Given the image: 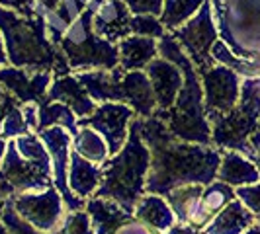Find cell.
Returning a JSON list of instances; mask_svg holds the SVG:
<instances>
[{
	"label": "cell",
	"instance_id": "cell-40",
	"mask_svg": "<svg viewBox=\"0 0 260 234\" xmlns=\"http://www.w3.org/2000/svg\"><path fill=\"white\" fill-rule=\"evenodd\" d=\"M12 105H16V104H12ZM12 105H2V107H0V129H2V119H4L6 111H8ZM6 144H8V141H4L2 135H0V164H2V158H4V152H6Z\"/></svg>",
	"mask_w": 260,
	"mask_h": 234
},
{
	"label": "cell",
	"instance_id": "cell-22",
	"mask_svg": "<svg viewBox=\"0 0 260 234\" xmlns=\"http://www.w3.org/2000/svg\"><path fill=\"white\" fill-rule=\"evenodd\" d=\"M102 183V166L94 164L90 160L82 158L75 150H71V160H69V187L73 193L90 199L98 191Z\"/></svg>",
	"mask_w": 260,
	"mask_h": 234
},
{
	"label": "cell",
	"instance_id": "cell-1",
	"mask_svg": "<svg viewBox=\"0 0 260 234\" xmlns=\"http://www.w3.org/2000/svg\"><path fill=\"white\" fill-rule=\"evenodd\" d=\"M135 121L151 150V168L145 183L147 193L167 195L174 187L188 183L209 185L217 178L223 148L182 141L156 115L135 117Z\"/></svg>",
	"mask_w": 260,
	"mask_h": 234
},
{
	"label": "cell",
	"instance_id": "cell-29",
	"mask_svg": "<svg viewBox=\"0 0 260 234\" xmlns=\"http://www.w3.org/2000/svg\"><path fill=\"white\" fill-rule=\"evenodd\" d=\"M204 0H169L167 8L162 12V22L160 24L165 27H169V29H176L196 12V8Z\"/></svg>",
	"mask_w": 260,
	"mask_h": 234
},
{
	"label": "cell",
	"instance_id": "cell-41",
	"mask_svg": "<svg viewBox=\"0 0 260 234\" xmlns=\"http://www.w3.org/2000/svg\"><path fill=\"white\" fill-rule=\"evenodd\" d=\"M8 63H10V61H8V53H6V45H4V37H2V33H0V68L6 66Z\"/></svg>",
	"mask_w": 260,
	"mask_h": 234
},
{
	"label": "cell",
	"instance_id": "cell-30",
	"mask_svg": "<svg viewBox=\"0 0 260 234\" xmlns=\"http://www.w3.org/2000/svg\"><path fill=\"white\" fill-rule=\"evenodd\" d=\"M31 133L29 127H27L26 119H24V113H22V105L16 104L12 105L6 115L2 119V129H0V135L4 141H12L16 137H22V135H27Z\"/></svg>",
	"mask_w": 260,
	"mask_h": 234
},
{
	"label": "cell",
	"instance_id": "cell-20",
	"mask_svg": "<svg viewBox=\"0 0 260 234\" xmlns=\"http://www.w3.org/2000/svg\"><path fill=\"white\" fill-rule=\"evenodd\" d=\"M254 222L256 215L241 199H233L209 221L204 234H245Z\"/></svg>",
	"mask_w": 260,
	"mask_h": 234
},
{
	"label": "cell",
	"instance_id": "cell-42",
	"mask_svg": "<svg viewBox=\"0 0 260 234\" xmlns=\"http://www.w3.org/2000/svg\"><path fill=\"white\" fill-rule=\"evenodd\" d=\"M0 2H2V4H8V6H14V8H18V10H26L29 0H0Z\"/></svg>",
	"mask_w": 260,
	"mask_h": 234
},
{
	"label": "cell",
	"instance_id": "cell-8",
	"mask_svg": "<svg viewBox=\"0 0 260 234\" xmlns=\"http://www.w3.org/2000/svg\"><path fill=\"white\" fill-rule=\"evenodd\" d=\"M38 135L41 137L47 152L51 156L53 185L63 197L67 211L84 209L86 199L75 195L73 189L69 187V160H71V150H73V135L65 127H59V125L39 131Z\"/></svg>",
	"mask_w": 260,
	"mask_h": 234
},
{
	"label": "cell",
	"instance_id": "cell-21",
	"mask_svg": "<svg viewBox=\"0 0 260 234\" xmlns=\"http://www.w3.org/2000/svg\"><path fill=\"white\" fill-rule=\"evenodd\" d=\"M133 215H135L137 221H141L143 224L151 226L158 234H165L176 224L174 211L169 205L167 197L158 193H145L137 201Z\"/></svg>",
	"mask_w": 260,
	"mask_h": 234
},
{
	"label": "cell",
	"instance_id": "cell-44",
	"mask_svg": "<svg viewBox=\"0 0 260 234\" xmlns=\"http://www.w3.org/2000/svg\"><path fill=\"white\" fill-rule=\"evenodd\" d=\"M245 234H260V222L258 221L254 222V224H252V226H250V228H248Z\"/></svg>",
	"mask_w": 260,
	"mask_h": 234
},
{
	"label": "cell",
	"instance_id": "cell-3",
	"mask_svg": "<svg viewBox=\"0 0 260 234\" xmlns=\"http://www.w3.org/2000/svg\"><path fill=\"white\" fill-rule=\"evenodd\" d=\"M0 33L4 37L8 61L29 72L49 70L53 78L69 74V61L45 35V22L20 18L0 8Z\"/></svg>",
	"mask_w": 260,
	"mask_h": 234
},
{
	"label": "cell",
	"instance_id": "cell-31",
	"mask_svg": "<svg viewBox=\"0 0 260 234\" xmlns=\"http://www.w3.org/2000/svg\"><path fill=\"white\" fill-rule=\"evenodd\" d=\"M55 234H94L90 215L84 209L67 211L59 230Z\"/></svg>",
	"mask_w": 260,
	"mask_h": 234
},
{
	"label": "cell",
	"instance_id": "cell-13",
	"mask_svg": "<svg viewBox=\"0 0 260 234\" xmlns=\"http://www.w3.org/2000/svg\"><path fill=\"white\" fill-rule=\"evenodd\" d=\"M51 82L53 72L49 70L27 72L26 68H18V66H2L0 68V84L12 94L20 105L45 104Z\"/></svg>",
	"mask_w": 260,
	"mask_h": 234
},
{
	"label": "cell",
	"instance_id": "cell-14",
	"mask_svg": "<svg viewBox=\"0 0 260 234\" xmlns=\"http://www.w3.org/2000/svg\"><path fill=\"white\" fill-rule=\"evenodd\" d=\"M145 72L153 84L158 109H169L174 104L178 92L184 84L182 70L165 57H156L145 66Z\"/></svg>",
	"mask_w": 260,
	"mask_h": 234
},
{
	"label": "cell",
	"instance_id": "cell-6",
	"mask_svg": "<svg viewBox=\"0 0 260 234\" xmlns=\"http://www.w3.org/2000/svg\"><path fill=\"white\" fill-rule=\"evenodd\" d=\"M92 8L63 33L59 41L61 51L69 61L71 68L98 70V68H114L119 65V49L116 43L100 37L92 27Z\"/></svg>",
	"mask_w": 260,
	"mask_h": 234
},
{
	"label": "cell",
	"instance_id": "cell-43",
	"mask_svg": "<svg viewBox=\"0 0 260 234\" xmlns=\"http://www.w3.org/2000/svg\"><path fill=\"white\" fill-rule=\"evenodd\" d=\"M2 211H4V201L0 203V234H8V228H6V224L2 221Z\"/></svg>",
	"mask_w": 260,
	"mask_h": 234
},
{
	"label": "cell",
	"instance_id": "cell-19",
	"mask_svg": "<svg viewBox=\"0 0 260 234\" xmlns=\"http://www.w3.org/2000/svg\"><path fill=\"white\" fill-rule=\"evenodd\" d=\"M123 104H127L137 117H151L158 109L153 84L145 70H129L123 74Z\"/></svg>",
	"mask_w": 260,
	"mask_h": 234
},
{
	"label": "cell",
	"instance_id": "cell-15",
	"mask_svg": "<svg viewBox=\"0 0 260 234\" xmlns=\"http://www.w3.org/2000/svg\"><path fill=\"white\" fill-rule=\"evenodd\" d=\"M123 74L125 70L117 65L114 68H98L78 72L77 78L84 84L86 92L96 104L104 102H121L123 104Z\"/></svg>",
	"mask_w": 260,
	"mask_h": 234
},
{
	"label": "cell",
	"instance_id": "cell-23",
	"mask_svg": "<svg viewBox=\"0 0 260 234\" xmlns=\"http://www.w3.org/2000/svg\"><path fill=\"white\" fill-rule=\"evenodd\" d=\"M215 180L229 183L233 187H241V185L260 182V170L245 154L237 150H223L221 164H219Z\"/></svg>",
	"mask_w": 260,
	"mask_h": 234
},
{
	"label": "cell",
	"instance_id": "cell-33",
	"mask_svg": "<svg viewBox=\"0 0 260 234\" xmlns=\"http://www.w3.org/2000/svg\"><path fill=\"white\" fill-rule=\"evenodd\" d=\"M131 31L135 35H145V37H162L165 35L162 24L156 22L155 16H145V14L131 18Z\"/></svg>",
	"mask_w": 260,
	"mask_h": 234
},
{
	"label": "cell",
	"instance_id": "cell-17",
	"mask_svg": "<svg viewBox=\"0 0 260 234\" xmlns=\"http://www.w3.org/2000/svg\"><path fill=\"white\" fill-rule=\"evenodd\" d=\"M233 199H237V193H235L233 185H229V183H225V182H219V180H213L209 185H204L202 197H200V201H198V205H196L188 224L194 226V228L204 230L209 224V221H211L225 205H229Z\"/></svg>",
	"mask_w": 260,
	"mask_h": 234
},
{
	"label": "cell",
	"instance_id": "cell-38",
	"mask_svg": "<svg viewBox=\"0 0 260 234\" xmlns=\"http://www.w3.org/2000/svg\"><path fill=\"white\" fill-rule=\"evenodd\" d=\"M12 195H16V189H14V185L6 180V176L0 170V203L6 201V199H10Z\"/></svg>",
	"mask_w": 260,
	"mask_h": 234
},
{
	"label": "cell",
	"instance_id": "cell-9",
	"mask_svg": "<svg viewBox=\"0 0 260 234\" xmlns=\"http://www.w3.org/2000/svg\"><path fill=\"white\" fill-rule=\"evenodd\" d=\"M135 111L127 104L121 102H104L98 104L90 115L80 117L78 127L96 129L108 143L110 156L117 154L129 137V125L135 119Z\"/></svg>",
	"mask_w": 260,
	"mask_h": 234
},
{
	"label": "cell",
	"instance_id": "cell-36",
	"mask_svg": "<svg viewBox=\"0 0 260 234\" xmlns=\"http://www.w3.org/2000/svg\"><path fill=\"white\" fill-rule=\"evenodd\" d=\"M114 234H158V232L153 230L151 226H147V224H143L141 221L135 219V221L127 222V224H123V226H119Z\"/></svg>",
	"mask_w": 260,
	"mask_h": 234
},
{
	"label": "cell",
	"instance_id": "cell-32",
	"mask_svg": "<svg viewBox=\"0 0 260 234\" xmlns=\"http://www.w3.org/2000/svg\"><path fill=\"white\" fill-rule=\"evenodd\" d=\"M2 221L8 228V234H47L41 232L38 228H34L29 222H26L16 211H14L10 199L4 201V211H2Z\"/></svg>",
	"mask_w": 260,
	"mask_h": 234
},
{
	"label": "cell",
	"instance_id": "cell-39",
	"mask_svg": "<svg viewBox=\"0 0 260 234\" xmlns=\"http://www.w3.org/2000/svg\"><path fill=\"white\" fill-rule=\"evenodd\" d=\"M165 234H204V230H200V228H194V226H190V224H174L170 230H167Z\"/></svg>",
	"mask_w": 260,
	"mask_h": 234
},
{
	"label": "cell",
	"instance_id": "cell-26",
	"mask_svg": "<svg viewBox=\"0 0 260 234\" xmlns=\"http://www.w3.org/2000/svg\"><path fill=\"white\" fill-rule=\"evenodd\" d=\"M73 150L94 164H104L110 158V148L106 139L92 127H80L73 137Z\"/></svg>",
	"mask_w": 260,
	"mask_h": 234
},
{
	"label": "cell",
	"instance_id": "cell-4",
	"mask_svg": "<svg viewBox=\"0 0 260 234\" xmlns=\"http://www.w3.org/2000/svg\"><path fill=\"white\" fill-rule=\"evenodd\" d=\"M102 166V183L94 195L117 201L125 211L133 213L143 197L145 183L151 168V150L139 133L137 121L129 125V137L117 154L110 156Z\"/></svg>",
	"mask_w": 260,
	"mask_h": 234
},
{
	"label": "cell",
	"instance_id": "cell-34",
	"mask_svg": "<svg viewBox=\"0 0 260 234\" xmlns=\"http://www.w3.org/2000/svg\"><path fill=\"white\" fill-rule=\"evenodd\" d=\"M235 193H237V199L245 203V207H248L256 217H260V182L235 187Z\"/></svg>",
	"mask_w": 260,
	"mask_h": 234
},
{
	"label": "cell",
	"instance_id": "cell-2",
	"mask_svg": "<svg viewBox=\"0 0 260 234\" xmlns=\"http://www.w3.org/2000/svg\"><path fill=\"white\" fill-rule=\"evenodd\" d=\"M158 55L169 59L178 66L184 74V84L174 104L169 109H156L155 115L160 117L178 139L188 143L213 144L211 141V125L204 107V88L200 72L196 70L194 63L184 53L180 43L174 37H160Z\"/></svg>",
	"mask_w": 260,
	"mask_h": 234
},
{
	"label": "cell",
	"instance_id": "cell-12",
	"mask_svg": "<svg viewBox=\"0 0 260 234\" xmlns=\"http://www.w3.org/2000/svg\"><path fill=\"white\" fill-rule=\"evenodd\" d=\"M174 39L180 43L182 49L188 51V57L200 74L215 65V61L211 57V47L217 41V29L211 22V14H209L208 6H204V10L198 14L190 24L176 29Z\"/></svg>",
	"mask_w": 260,
	"mask_h": 234
},
{
	"label": "cell",
	"instance_id": "cell-35",
	"mask_svg": "<svg viewBox=\"0 0 260 234\" xmlns=\"http://www.w3.org/2000/svg\"><path fill=\"white\" fill-rule=\"evenodd\" d=\"M131 10L137 14H158L160 12V0H127Z\"/></svg>",
	"mask_w": 260,
	"mask_h": 234
},
{
	"label": "cell",
	"instance_id": "cell-18",
	"mask_svg": "<svg viewBox=\"0 0 260 234\" xmlns=\"http://www.w3.org/2000/svg\"><path fill=\"white\" fill-rule=\"evenodd\" d=\"M84 211L90 215L94 234H114L119 226L135 221V215L125 211L117 201L98 195L86 199Z\"/></svg>",
	"mask_w": 260,
	"mask_h": 234
},
{
	"label": "cell",
	"instance_id": "cell-28",
	"mask_svg": "<svg viewBox=\"0 0 260 234\" xmlns=\"http://www.w3.org/2000/svg\"><path fill=\"white\" fill-rule=\"evenodd\" d=\"M65 127L73 137L78 133V117L77 113L69 107L67 104H61V102H45V104L39 105V125H38V133L47 127Z\"/></svg>",
	"mask_w": 260,
	"mask_h": 234
},
{
	"label": "cell",
	"instance_id": "cell-10",
	"mask_svg": "<svg viewBox=\"0 0 260 234\" xmlns=\"http://www.w3.org/2000/svg\"><path fill=\"white\" fill-rule=\"evenodd\" d=\"M243 76L223 65H213L202 72V88H204V107L208 119H215L233 109L241 96Z\"/></svg>",
	"mask_w": 260,
	"mask_h": 234
},
{
	"label": "cell",
	"instance_id": "cell-25",
	"mask_svg": "<svg viewBox=\"0 0 260 234\" xmlns=\"http://www.w3.org/2000/svg\"><path fill=\"white\" fill-rule=\"evenodd\" d=\"M119 66L129 72V70H143L153 59L158 55V45L155 37H145V35H127L119 43Z\"/></svg>",
	"mask_w": 260,
	"mask_h": 234
},
{
	"label": "cell",
	"instance_id": "cell-37",
	"mask_svg": "<svg viewBox=\"0 0 260 234\" xmlns=\"http://www.w3.org/2000/svg\"><path fill=\"white\" fill-rule=\"evenodd\" d=\"M22 113H24V119H26L27 127L31 133H38V125H39V105L38 104H26L22 105Z\"/></svg>",
	"mask_w": 260,
	"mask_h": 234
},
{
	"label": "cell",
	"instance_id": "cell-5",
	"mask_svg": "<svg viewBox=\"0 0 260 234\" xmlns=\"http://www.w3.org/2000/svg\"><path fill=\"white\" fill-rule=\"evenodd\" d=\"M260 121V78H243L239 102L229 113L209 121L211 141L217 148L237 150L248 158L250 137Z\"/></svg>",
	"mask_w": 260,
	"mask_h": 234
},
{
	"label": "cell",
	"instance_id": "cell-45",
	"mask_svg": "<svg viewBox=\"0 0 260 234\" xmlns=\"http://www.w3.org/2000/svg\"><path fill=\"white\" fill-rule=\"evenodd\" d=\"M256 221H258V222H260V217H256Z\"/></svg>",
	"mask_w": 260,
	"mask_h": 234
},
{
	"label": "cell",
	"instance_id": "cell-7",
	"mask_svg": "<svg viewBox=\"0 0 260 234\" xmlns=\"http://www.w3.org/2000/svg\"><path fill=\"white\" fill-rule=\"evenodd\" d=\"M14 211L41 232L55 234L67 213L65 201L57 187L51 185L43 191H24L10 197Z\"/></svg>",
	"mask_w": 260,
	"mask_h": 234
},
{
	"label": "cell",
	"instance_id": "cell-16",
	"mask_svg": "<svg viewBox=\"0 0 260 234\" xmlns=\"http://www.w3.org/2000/svg\"><path fill=\"white\" fill-rule=\"evenodd\" d=\"M47 100L49 102H61L67 104L77 117H86L90 115L96 109V102L90 98V94L86 92L84 84L73 74H65V76L53 78L51 86L47 90Z\"/></svg>",
	"mask_w": 260,
	"mask_h": 234
},
{
	"label": "cell",
	"instance_id": "cell-11",
	"mask_svg": "<svg viewBox=\"0 0 260 234\" xmlns=\"http://www.w3.org/2000/svg\"><path fill=\"white\" fill-rule=\"evenodd\" d=\"M2 174L12 183L16 193L24 191H43L53 185V166L51 162H38L29 160L18 152L16 143L8 141L6 152L0 164Z\"/></svg>",
	"mask_w": 260,
	"mask_h": 234
},
{
	"label": "cell",
	"instance_id": "cell-24",
	"mask_svg": "<svg viewBox=\"0 0 260 234\" xmlns=\"http://www.w3.org/2000/svg\"><path fill=\"white\" fill-rule=\"evenodd\" d=\"M94 31L112 43L125 39L131 33V18L121 2H112L94 16Z\"/></svg>",
	"mask_w": 260,
	"mask_h": 234
},
{
	"label": "cell",
	"instance_id": "cell-27",
	"mask_svg": "<svg viewBox=\"0 0 260 234\" xmlns=\"http://www.w3.org/2000/svg\"><path fill=\"white\" fill-rule=\"evenodd\" d=\"M202 191H204L202 183H188V185L174 187L165 195L169 205L174 211V217H176L178 224H188L190 222V217L194 213L200 197H202Z\"/></svg>",
	"mask_w": 260,
	"mask_h": 234
}]
</instances>
